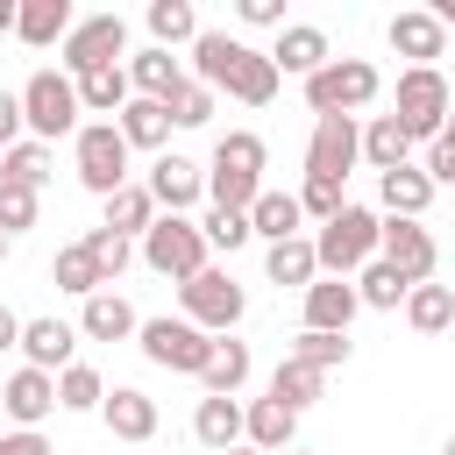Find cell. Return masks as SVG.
I'll return each instance as SVG.
<instances>
[{"instance_id":"obj_47","label":"cell","mask_w":455,"mask_h":455,"mask_svg":"<svg viewBox=\"0 0 455 455\" xmlns=\"http://www.w3.org/2000/svg\"><path fill=\"white\" fill-rule=\"evenodd\" d=\"M419 178H427V185H455V135H434V142H427Z\"/></svg>"},{"instance_id":"obj_5","label":"cell","mask_w":455,"mask_h":455,"mask_svg":"<svg viewBox=\"0 0 455 455\" xmlns=\"http://www.w3.org/2000/svg\"><path fill=\"white\" fill-rule=\"evenodd\" d=\"M142 263H149L156 277H171V284L199 277V270H206V242H199V220H185V213H156V220L142 228Z\"/></svg>"},{"instance_id":"obj_51","label":"cell","mask_w":455,"mask_h":455,"mask_svg":"<svg viewBox=\"0 0 455 455\" xmlns=\"http://www.w3.org/2000/svg\"><path fill=\"white\" fill-rule=\"evenodd\" d=\"M14 341H21V313H7V306H0V355H7Z\"/></svg>"},{"instance_id":"obj_16","label":"cell","mask_w":455,"mask_h":455,"mask_svg":"<svg viewBox=\"0 0 455 455\" xmlns=\"http://www.w3.org/2000/svg\"><path fill=\"white\" fill-rule=\"evenodd\" d=\"M391 50L412 57V64H434L448 50V21L434 7H405V14H391Z\"/></svg>"},{"instance_id":"obj_44","label":"cell","mask_w":455,"mask_h":455,"mask_svg":"<svg viewBox=\"0 0 455 455\" xmlns=\"http://www.w3.org/2000/svg\"><path fill=\"white\" fill-rule=\"evenodd\" d=\"M78 242H85V256H92V270H100V284H114V277L128 270V256H135V249H128L121 235H107V228H85Z\"/></svg>"},{"instance_id":"obj_45","label":"cell","mask_w":455,"mask_h":455,"mask_svg":"<svg viewBox=\"0 0 455 455\" xmlns=\"http://www.w3.org/2000/svg\"><path fill=\"white\" fill-rule=\"evenodd\" d=\"M21 228H36V192H28V185H7V178H0V235L14 242Z\"/></svg>"},{"instance_id":"obj_6","label":"cell","mask_w":455,"mask_h":455,"mask_svg":"<svg viewBox=\"0 0 455 455\" xmlns=\"http://www.w3.org/2000/svg\"><path fill=\"white\" fill-rule=\"evenodd\" d=\"M14 100H21V128H36V142H43V149H50L57 135H78V92H71V78H64V71H50V64H43Z\"/></svg>"},{"instance_id":"obj_38","label":"cell","mask_w":455,"mask_h":455,"mask_svg":"<svg viewBox=\"0 0 455 455\" xmlns=\"http://www.w3.org/2000/svg\"><path fill=\"white\" fill-rule=\"evenodd\" d=\"M164 121H171V128H206V121H213V92L192 85V78H178V85L164 92Z\"/></svg>"},{"instance_id":"obj_9","label":"cell","mask_w":455,"mask_h":455,"mask_svg":"<svg viewBox=\"0 0 455 455\" xmlns=\"http://www.w3.org/2000/svg\"><path fill=\"white\" fill-rule=\"evenodd\" d=\"M135 341H142V355L156 363V370H185V377H199L206 370V355H213V334H199L192 320H135Z\"/></svg>"},{"instance_id":"obj_35","label":"cell","mask_w":455,"mask_h":455,"mask_svg":"<svg viewBox=\"0 0 455 455\" xmlns=\"http://www.w3.org/2000/svg\"><path fill=\"white\" fill-rule=\"evenodd\" d=\"M149 36H156V50H178V43H192V36H199V14H192V0H149Z\"/></svg>"},{"instance_id":"obj_37","label":"cell","mask_w":455,"mask_h":455,"mask_svg":"<svg viewBox=\"0 0 455 455\" xmlns=\"http://www.w3.org/2000/svg\"><path fill=\"white\" fill-rule=\"evenodd\" d=\"M405 320H412L419 334H441V327L455 320V291H448V284H412V291H405Z\"/></svg>"},{"instance_id":"obj_31","label":"cell","mask_w":455,"mask_h":455,"mask_svg":"<svg viewBox=\"0 0 455 455\" xmlns=\"http://www.w3.org/2000/svg\"><path fill=\"white\" fill-rule=\"evenodd\" d=\"M192 434H199L213 455H228V448L242 441V405H235V398H199V412H192Z\"/></svg>"},{"instance_id":"obj_33","label":"cell","mask_w":455,"mask_h":455,"mask_svg":"<svg viewBox=\"0 0 455 455\" xmlns=\"http://www.w3.org/2000/svg\"><path fill=\"white\" fill-rule=\"evenodd\" d=\"M405 291H412V284H405V277H398L384 256H370V263L355 270V306H377V313H391V306H405Z\"/></svg>"},{"instance_id":"obj_17","label":"cell","mask_w":455,"mask_h":455,"mask_svg":"<svg viewBox=\"0 0 455 455\" xmlns=\"http://www.w3.org/2000/svg\"><path fill=\"white\" fill-rule=\"evenodd\" d=\"M21 355H28V370H43V377H57V370H71V348H78V327H64V320H21V341H14Z\"/></svg>"},{"instance_id":"obj_23","label":"cell","mask_w":455,"mask_h":455,"mask_svg":"<svg viewBox=\"0 0 455 455\" xmlns=\"http://www.w3.org/2000/svg\"><path fill=\"white\" fill-rule=\"evenodd\" d=\"M377 192H384V213H391V220H427V206H434V185L419 178V164L384 171V178H377Z\"/></svg>"},{"instance_id":"obj_34","label":"cell","mask_w":455,"mask_h":455,"mask_svg":"<svg viewBox=\"0 0 455 455\" xmlns=\"http://www.w3.org/2000/svg\"><path fill=\"white\" fill-rule=\"evenodd\" d=\"M320 384H327V377H320V370H306V363H291V355L270 370V398H277L284 412H306V405L320 398Z\"/></svg>"},{"instance_id":"obj_39","label":"cell","mask_w":455,"mask_h":455,"mask_svg":"<svg viewBox=\"0 0 455 455\" xmlns=\"http://www.w3.org/2000/svg\"><path fill=\"white\" fill-rule=\"evenodd\" d=\"M50 277H57V291H71V299H92V291H107V284H100V270H92V256H85V242L57 249Z\"/></svg>"},{"instance_id":"obj_43","label":"cell","mask_w":455,"mask_h":455,"mask_svg":"<svg viewBox=\"0 0 455 455\" xmlns=\"http://www.w3.org/2000/svg\"><path fill=\"white\" fill-rule=\"evenodd\" d=\"M291 199H299V220H334V213L348 206V185H334V178H306Z\"/></svg>"},{"instance_id":"obj_52","label":"cell","mask_w":455,"mask_h":455,"mask_svg":"<svg viewBox=\"0 0 455 455\" xmlns=\"http://www.w3.org/2000/svg\"><path fill=\"white\" fill-rule=\"evenodd\" d=\"M7 28H14V0H0V36H7Z\"/></svg>"},{"instance_id":"obj_25","label":"cell","mask_w":455,"mask_h":455,"mask_svg":"<svg viewBox=\"0 0 455 455\" xmlns=\"http://www.w3.org/2000/svg\"><path fill=\"white\" fill-rule=\"evenodd\" d=\"M355 156H363V164H377V178H384V171L412 164V142H405V128H398L391 114H377L370 128H355Z\"/></svg>"},{"instance_id":"obj_22","label":"cell","mask_w":455,"mask_h":455,"mask_svg":"<svg viewBox=\"0 0 455 455\" xmlns=\"http://www.w3.org/2000/svg\"><path fill=\"white\" fill-rule=\"evenodd\" d=\"M14 36L28 50H50L71 36V0H14Z\"/></svg>"},{"instance_id":"obj_8","label":"cell","mask_w":455,"mask_h":455,"mask_svg":"<svg viewBox=\"0 0 455 455\" xmlns=\"http://www.w3.org/2000/svg\"><path fill=\"white\" fill-rule=\"evenodd\" d=\"M71 156H78V185L85 192H121L128 185V142L114 135V121H85L78 135H71Z\"/></svg>"},{"instance_id":"obj_13","label":"cell","mask_w":455,"mask_h":455,"mask_svg":"<svg viewBox=\"0 0 455 455\" xmlns=\"http://www.w3.org/2000/svg\"><path fill=\"white\" fill-rule=\"evenodd\" d=\"M348 171H355V114H313L306 178H334V185H348Z\"/></svg>"},{"instance_id":"obj_48","label":"cell","mask_w":455,"mask_h":455,"mask_svg":"<svg viewBox=\"0 0 455 455\" xmlns=\"http://www.w3.org/2000/svg\"><path fill=\"white\" fill-rule=\"evenodd\" d=\"M235 14H242L249 28H284V0H242Z\"/></svg>"},{"instance_id":"obj_20","label":"cell","mask_w":455,"mask_h":455,"mask_svg":"<svg viewBox=\"0 0 455 455\" xmlns=\"http://www.w3.org/2000/svg\"><path fill=\"white\" fill-rule=\"evenodd\" d=\"M291 434H299V412H284L277 398L242 405V448H256V455H284V448H291Z\"/></svg>"},{"instance_id":"obj_10","label":"cell","mask_w":455,"mask_h":455,"mask_svg":"<svg viewBox=\"0 0 455 455\" xmlns=\"http://www.w3.org/2000/svg\"><path fill=\"white\" fill-rule=\"evenodd\" d=\"M121 50H128V21H121V14H85V21H71V36L57 43L64 78H85V71H100V64H121Z\"/></svg>"},{"instance_id":"obj_27","label":"cell","mask_w":455,"mask_h":455,"mask_svg":"<svg viewBox=\"0 0 455 455\" xmlns=\"http://www.w3.org/2000/svg\"><path fill=\"white\" fill-rule=\"evenodd\" d=\"M78 334H85V341H128V334H135V306H128L121 291H92L85 313H78Z\"/></svg>"},{"instance_id":"obj_7","label":"cell","mask_w":455,"mask_h":455,"mask_svg":"<svg viewBox=\"0 0 455 455\" xmlns=\"http://www.w3.org/2000/svg\"><path fill=\"white\" fill-rule=\"evenodd\" d=\"M370 100H377V64H363V57H327L306 78V107L313 114H355Z\"/></svg>"},{"instance_id":"obj_32","label":"cell","mask_w":455,"mask_h":455,"mask_svg":"<svg viewBox=\"0 0 455 455\" xmlns=\"http://www.w3.org/2000/svg\"><path fill=\"white\" fill-rule=\"evenodd\" d=\"M263 270H270V284H299V291L320 277V263H313V242H306V235H291V242H270Z\"/></svg>"},{"instance_id":"obj_14","label":"cell","mask_w":455,"mask_h":455,"mask_svg":"<svg viewBox=\"0 0 455 455\" xmlns=\"http://www.w3.org/2000/svg\"><path fill=\"white\" fill-rule=\"evenodd\" d=\"M142 192H149V206H164V213H185V206H199L206 178H199V164H192V156H156Z\"/></svg>"},{"instance_id":"obj_28","label":"cell","mask_w":455,"mask_h":455,"mask_svg":"<svg viewBox=\"0 0 455 455\" xmlns=\"http://www.w3.org/2000/svg\"><path fill=\"white\" fill-rule=\"evenodd\" d=\"M121 71H128V92H135V100H164V92L185 78V71H178V57H171V50H156V43H149L142 57H128Z\"/></svg>"},{"instance_id":"obj_26","label":"cell","mask_w":455,"mask_h":455,"mask_svg":"<svg viewBox=\"0 0 455 455\" xmlns=\"http://www.w3.org/2000/svg\"><path fill=\"white\" fill-rule=\"evenodd\" d=\"M242 220H249V235H263V242H291V235H299V199L277 192V185H263Z\"/></svg>"},{"instance_id":"obj_15","label":"cell","mask_w":455,"mask_h":455,"mask_svg":"<svg viewBox=\"0 0 455 455\" xmlns=\"http://www.w3.org/2000/svg\"><path fill=\"white\" fill-rule=\"evenodd\" d=\"M0 405H7V419H14V427H28V434H36V427L57 412V377H43V370H28V363H21V370L7 377V391H0Z\"/></svg>"},{"instance_id":"obj_40","label":"cell","mask_w":455,"mask_h":455,"mask_svg":"<svg viewBox=\"0 0 455 455\" xmlns=\"http://www.w3.org/2000/svg\"><path fill=\"white\" fill-rule=\"evenodd\" d=\"M284 355H291V363H306V370H320V377H327V370H334V363H348V334H313V327H299V341H291V348H284Z\"/></svg>"},{"instance_id":"obj_24","label":"cell","mask_w":455,"mask_h":455,"mask_svg":"<svg viewBox=\"0 0 455 455\" xmlns=\"http://www.w3.org/2000/svg\"><path fill=\"white\" fill-rule=\"evenodd\" d=\"M114 135H121L128 149H164V142H171V121H164V100H135V92H128V107L114 114Z\"/></svg>"},{"instance_id":"obj_42","label":"cell","mask_w":455,"mask_h":455,"mask_svg":"<svg viewBox=\"0 0 455 455\" xmlns=\"http://www.w3.org/2000/svg\"><path fill=\"white\" fill-rule=\"evenodd\" d=\"M0 178L36 192V185L50 178V149H43V142H14V149H0Z\"/></svg>"},{"instance_id":"obj_21","label":"cell","mask_w":455,"mask_h":455,"mask_svg":"<svg viewBox=\"0 0 455 455\" xmlns=\"http://www.w3.org/2000/svg\"><path fill=\"white\" fill-rule=\"evenodd\" d=\"M327 57H334V50H327V28H313V21H291V28H277V50H270L277 78H284V71L313 78V71H320Z\"/></svg>"},{"instance_id":"obj_19","label":"cell","mask_w":455,"mask_h":455,"mask_svg":"<svg viewBox=\"0 0 455 455\" xmlns=\"http://www.w3.org/2000/svg\"><path fill=\"white\" fill-rule=\"evenodd\" d=\"M355 320V284L348 277H313L306 284V327L313 334H348Z\"/></svg>"},{"instance_id":"obj_41","label":"cell","mask_w":455,"mask_h":455,"mask_svg":"<svg viewBox=\"0 0 455 455\" xmlns=\"http://www.w3.org/2000/svg\"><path fill=\"white\" fill-rule=\"evenodd\" d=\"M100 398H107L100 370H85V363L57 370V405H64V412H100Z\"/></svg>"},{"instance_id":"obj_55","label":"cell","mask_w":455,"mask_h":455,"mask_svg":"<svg viewBox=\"0 0 455 455\" xmlns=\"http://www.w3.org/2000/svg\"><path fill=\"white\" fill-rule=\"evenodd\" d=\"M284 455H306V448H284Z\"/></svg>"},{"instance_id":"obj_36","label":"cell","mask_w":455,"mask_h":455,"mask_svg":"<svg viewBox=\"0 0 455 455\" xmlns=\"http://www.w3.org/2000/svg\"><path fill=\"white\" fill-rule=\"evenodd\" d=\"M149 220H156V206H149V192H142V185L107 192V235H121V242H128V235H142Z\"/></svg>"},{"instance_id":"obj_12","label":"cell","mask_w":455,"mask_h":455,"mask_svg":"<svg viewBox=\"0 0 455 455\" xmlns=\"http://www.w3.org/2000/svg\"><path fill=\"white\" fill-rule=\"evenodd\" d=\"M377 256H384L405 284H427V277H434V263H441V249H434L427 220H377Z\"/></svg>"},{"instance_id":"obj_1","label":"cell","mask_w":455,"mask_h":455,"mask_svg":"<svg viewBox=\"0 0 455 455\" xmlns=\"http://www.w3.org/2000/svg\"><path fill=\"white\" fill-rule=\"evenodd\" d=\"M192 85L235 92L242 107H270L277 100V64H270V50H256L228 28H199L192 36Z\"/></svg>"},{"instance_id":"obj_4","label":"cell","mask_w":455,"mask_h":455,"mask_svg":"<svg viewBox=\"0 0 455 455\" xmlns=\"http://www.w3.org/2000/svg\"><path fill=\"white\" fill-rule=\"evenodd\" d=\"M448 107H455V92H448V78L434 71V64H405L398 71V128H405V142H434V135H448Z\"/></svg>"},{"instance_id":"obj_30","label":"cell","mask_w":455,"mask_h":455,"mask_svg":"<svg viewBox=\"0 0 455 455\" xmlns=\"http://www.w3.org/2000/svg\"><path fill=\"white\" fill-rule=\"evenodd\" d=\"M199 384H206V398H235V391L249 384V348H242V341H213Z\"/></svg>"},{"instance_id":"obj_54","label":"cell","mask_w":455,"mask_h":455,"mask_svg":"<svg viewBox=\"0 0 455 455\" xmlns=\"http://www.w3.org/2000/svg\"><path fill=\"white\" fill-rule=\"evenodd\" d=\"M0 263H7V235H0Z\"/></svg>"},{"instance_id":"obj_50","label":"cell","mask_w":455,"mask_h":455,"mask_svg":"<svg viewBox=\"0 0 455 455\" xmlns=\"http://www.w3.org/2000/svg\"><path fill=\"white\" fill-rule=\"evenodd\" d=\"M14 142H21V100L0 92V149H14Z\"/></svg>"},{"instance_id":"obj_3","label":"cell","mask_w":455,"mask_h":455,"mask_svg":"<svg viewBox=\"0 0 455 455\" xmlns=\"http://www.w3.org/2000/svg\"><path fill=\"white\" fill-rule=\"evenodd\" d=\"M370 256H377V213H370V206L348 199L334 220H320V235H313V263H320V277H355Z\"/></svg>"},{"instance_id":"obj_53","label":"cell","mask_w":455,"mask_h":455,"mask_svg":"<svg viewBox=\"0 0 455 455\" xmlns=\"http://www.w3.org/2000/svg\"><path fill=\"white\" fill-rule=\"evenodd\" d=\"M228 455H256V448H242V441H235V448H228Z\"/></svg>"},{"instance_id":"obj_18","label":"cell","mask_w":455,"mask_h":455,"mask_svg":"<svg viewBox=\"0 0 455 455\" xmlns=\"http://www.w3.org/2000/svg\"><path fill=\"white\" fill-rule=\"evenodd\" d=\"M100 419H107L114 441H149V434H156V398L135 391V384H114V391L100 398Z\"/></svg>"},{"instance_id":"obj_49","label":"cell","mask_w":455,"mask_h":455,"mask_svg":"<svg viewBox=\"0 0 455 455\" xmlns=\"http://www.w3.org/2000/svg\"><path fill=\"white\" fill-rule=\"evenodd\" d=\"M0 455H57L43 434H28V427H14V434H0Z\"/></svg>"},{"instance_id":"obj_11","label":"cell","mask_w":455,"mask_h":455,"mask_svg":"<svg viewBox=\"0 0 455 455\" xmlns=\"http://www.w3.org/2000/svg\"><path fill=\"white\" fill-rule=\"evenodd\" d=\"M178 299H185V320H192L199 334H228V327L242 320V306H249V299H242V284H235L228 270H213V263H206L199 277H185V284H178Z\"/></svg>"},{"instance_id":"obj_2","label":"cell","mask_w":455,"mask_h":455,"mask_svg":"<svg viewBox=\"0 0 455 455\" xmlns=\"http://www.w3.org/2000/svg\"><path fill=\"white\" fill-rule=\"evenodd\" d=\"M199 178H206L213 206L249 213V199L263 192V135H249V128L220 135V142H213V171H199Z\"/></svg>"},{"instance_id":"obj_29","label":"cell","mask_w":455,"mask_h":455,"mask_svg":"<svg viewBox=\"0 0 455 455\" xmlns=\"http://www.w3.org/2000/svg\"><path fill=\"white\" fill-rule=\"evenodd\" d=\"M71 92H78V114H121L128 107V71L121 64H100V71L71 78Z\"/></svg>"},{"instance_id":"obj_46","label":"cell","mask_w":455,"mask_h":455,"mask_svg":"<svg viewBox=\"0 0 455 455\" xmlns=\"http://www.w3.org/2000/svg\"><path fill=\"white\" fill-rule=\"evenodd\" d=\"M199 242H206V249H242V242H249V220L228 213V206H213V213L199 220Z\"/></svg>"}]
</instances>
